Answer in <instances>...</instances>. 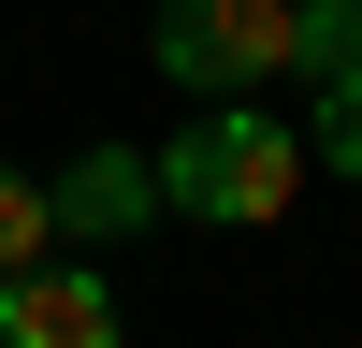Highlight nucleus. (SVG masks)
<instances>
[{
	"mask_svg": "<svg viewBox=\"0 0 362 348\" xmlns=\"http://www.w3.org/2000/svg\"><path fill=\"white\" fill-rule=\"evenodd\" d=\"M319 174V145L290 131V116H261V102H203L189 131L160 145V203L174 218H203V232H261V218H290V189Z\"/></svg>",
	"mask_w": 362,
	"mask_h": 348,
	"instance_id": "obj_1",
	"label": "nucleus"
},
{
	"mask_svg": "<svg viewBox=\"0 0 362 348\" xmlns=\"http://www.w3.org/2000/svg\"><path fill=\"white\" fill-rule=\"evenodd\" d=\"M305 44V0H160V73L203 102H247L261 73H290Z\"/></svg>",
	"mask_w": 362,
	"mask_h": 348,
	"instance_id": "obj_2",
	"label": "nucleus"
},
{
	"mask_svg": "<svg viewBox=\"0 0 362 348\" xmlns=\"http://www.w3.org/2000/svg\"><path fill=\"white\" fill-rule=\"evenodd\" d=\"M58 189V247H131L145 218H174L160 203V145H87L73 174H44Z\"/></svg>",
	"mask_w": 362,
	"mask_h": 348,
	"instance_id": "obj_3",
	"label": "nucleus"
},
{
	"mask_svg": "<svg viewBox=\"0 0 362 348\" xmlns=\"http://www.w3.org/2000/svg\"><path fill=\"white\" fill-rule=\"evenodd\" d=\"M0 348H116V290L87 276V261H15L0 276Z\"/></svg>",
	"mask_w": 362,
	"mask_h": 348,
	"instance_id": "obj_4",
	"label": "nucleus"
},
{
	"mask_svg": "<svg viewBox=\"0 0 362 348\" xmlns=\"http://www.w3.org/2000/svg\"><path fill=\"white\" fill-rule=\"evenodd\" d=\"M44 247H58V189L0 160V276H15V261H44Z\"/></svg>",
	"mask_w": 362,
	"mask_h": 348,
	"instance_id": "obj_5",
	"label": "nucleus"
},
{
	"mask_svg": "<svg viewBox=\"0 0 362 348\" xmlns=\"http://www.w3.org/2000/svg\"><path fill=\"white\" fill-rule=\"evenodd\" d=\"M290 73H305V87L362 73V0H305V44H290Z\"/></svg>",
	"mask_w": 362,
	"mask_h": 348,
	"instance_id": "obj_6",
	"label": "nucleus"
},
{
	"mask_svg": "<svg viewBox=\"0 0 362 348\" xmlns=\"http://www.w3.org/2000/svg\"><path fill=\"white\" fill-rule=\"evenodd\" d=\"M319 174H362V73H334V87H319Z\"/></svg>",
	"mask_w": 362,
	"mask_h": 348,
	"instance_id": "obj_7",
	"label": "nucleus"
}]
</instances>
